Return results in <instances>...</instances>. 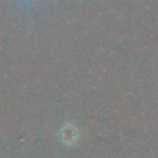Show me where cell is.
<instances>
[{
  "label": "cell",
  "instance_id": "obj_1",
  "mask_svg": "<svg viewBox=\"0 0 158 158\" xmlns=\"http://www.w3.org/2000/svg\"><path fill=\"white\" fill-rule=\"evenodd\" d=\"M77 137H78V131L72 125H65L60 131V139L64 142V144L74 143Z\"/></svg>",
  "mask_w": 158,
  "mask_h": 158
}]
</instances>
